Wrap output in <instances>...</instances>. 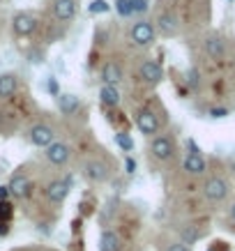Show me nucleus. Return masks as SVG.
Listing matches in <instances>:
<instances>
[{
  "mask_svg": "<svg viewBox=\"0 0 235 251\" xmlns=\"http://www.w3.org/2000/svg\"><path fill=\"white\" fill-rule=\"evenodd\" d=\"M228 182L221 177V175H212V177H208L203 184V196L210 201V203H221V201H226L228 198Z\"/></svg>",
  "mask_w": 235,
  "mask_h": 251,
  "instance_id": "obj_1",
  "label": "nucleus"
},
{
  "mask_svg": "<svg viewBox=\"0 0 235 251\" xmlns=\"http://www.w3.org/2000/svg\"><path fill=\"white\" fill-rule=\"evenodd\" d=\"M150 152L157 161H171L175 154V143L171 141V136H166V134H157L150 143Z\"/></svg>",
  "mask_w": 235,
  "mask_h": 251,
  "instance_id": "obj_2",
  "label": "nucleus"
},
{
  "mask_svg": "<svg viewBox=\"0 0 235 251\" xmlns=\"http://www.w3.org/2000/svg\"><path fill=\"white\" fill-rule=\"evenodd\" d=\"M81 171H83V175L90 182H106L111 177V168H108L106 161L102 159H85Z\"/></svg>",
  "mask_w": 235,
  "mask_h": 251,
  "instance_id": "obj_3",
  "label": "nucleus"
},
{
  "mask_svg": "<svg viewBox=\"0 0 235 251\" xmlns=\"http://www.w3.org/2000/svg\"><path fill=\"white\" fill-rule=\"evenodd\" d=\"M28 138H30V143L37 145V148H49L51 143H55V131H53V127L39 122V125H32L30 127Z\"/></svg>",
  "mask_w": 235,
  "mask_h": 251,
  "instance_id": "obj_4",
  "label": "nucleus"
},
{
  "mask_svg": "<svg viewBox=\"0 0 235 251\" xmlns=\"http://www.w3.org/2000/svg\"><path fill=\"white\" fill-rule=\"evenodd\" d=\"M155 35H157V30L148 21H136L131 25V42L136 46H150L155 42Z\"/></svg>",
  "mask_w": 235,
  "mask_h": 251,
  "instance_id": "obj_5",
  "label": "nucleus"
},
{
  "mask_svg": "<svg viewBox=\"0 0 235 251\" xmlns=\"http://www.w3.org/2000/svg\"><path fill=\"white\" fill-rule=\"evenodd\" d=\"M138 76L148 85H157L164 81V69L157 60H143V65L138 67Z\"/></svg>",
  "mask_w": 235,
  "mask_h": 251,
  "instance_id": "obj_6",
  "label": "nucleus"
},
{
  "mask_svg": "<svg viewBox=\"0 0 235 251\" xmlns=\"http://www.w3.org/2000/svg\"><path fill=\"white\" fill-rule=\"evenodd\" d=\"M12 28H14V32L19 37H28V35H32L37 30V19L32 14H28V12H19L12 19Z\"/></svg>",
  "mask_w": 235,
  "mask_h": 251,
  "instance_id": "obj_7",
  "label": "nucleus"
},
{
  "mask_svg": "<svg viewBox=\"0 0 235 251\" xmlns=\"http://www.w3.org/2000/svg\"><path fill=\"white\" fill-rule=\"evenodd\" d=\"M136 127L143 131L145 136L155 138V134L159 131V120H157V115L152 113L150 108H141L136 113Z\"/></svg>",
  "mask_w": 235,
  "mask_h": 251,
  "instance_id": "obj_8",
  "label": "nucleus"
},
{
  "mask_svg": "<svg viewBox=\"0 0 235 251\" xmlns=\"http://www.w3.org/2000/svg\"><path fill=\"white\" fill-rule=\"evenodd\" d=\"M69 187H72V180H69V177L53 180V182L46 184V198H49L51 203H62V201L69 196Z\"/></svg>",
  "mask_w": 235,
  "mask_h": 251,
  "instance_id": "obj_9",
  "label": "nucleus"
},
{
  "mask_svg": "<svg viewBox=\"0 0 235 251\" xmlns=\"http://www.w3.org/2000/svg\"><path fill=\"white\" fill-rule=\"evenodd\" d=\"M46 159L51 161V164H55V166H62V164H67L69 157H72V150H69L67 143H62V141H55V143H51L49 148H46Z\"/></svg>",
  "mask_w": 235,
  "mask_h": 251,
  "instance_id": "obj_10",
  "label": "nucleus"
},
{
  "mask_svg": "<svg viewBox=\"0 0 235 251\" xmlns=\"http://www.w3.org/2000/svg\"><path fill=\"white\" fill-rule=\"evenodd\" d=\"M191 145V152L187 154V159H184V171L189 175H203L205 168H208V161H205V157L201 154V150H196V145Z\"/></svg>",
  "mask_w": 235,
  "mask_h": 251,
  "instance_id": "obj_11",
  "label": "nucleus"
},
{
  "mask_svg": "<svg viewBox=\"0 0 235 251\" xmlns=\"http://www.w3.org/2000/svg\"><path fill=\"white\" fill-rule=\"evenodd\" d=\"M157 30H159L164 37H173V35H178V30H180L178 16H175L173 12H159V16H157Z\"/></svg>",
  "mask_w": 235,
  "mask_h": 251,
  "instance_id": "obj_12",
  "label": "nucleus"
},
{
  "mask_svg": "<svg viewBox=\"0 0 235 251\" xmlns=\"http://www.w3.org/2000/svg\"><path fill=\"white\" fill-rule=\"evenodd\" d=\"M9 194L14 198H28L30 196V191H32V182L26 177L23 173H16L12 180H9Z\"/></svg>",
  "mask_w": 235,
  "mask_h": 251,
  "instance_id": "obj_13",
  "label": "nucleus"
},
{
  "mask_svg": "<svg viewBox=\"0 0 235 251\" xmlns=\"http://www.w3.org/2000/svg\"><path fill=\"white\" fill-rule=\"evenodd\" d=\"M78 12L76 0H53V14L58 21H72Z\"/></svg>",
  "mask_w": 235,
  "mask_h": 251,
  "instance_id": "obj_14",
  "label": "nucleus"
},
{
  "mask_svg": "<svg viewBox=\"0 0 235 251\" xmlns=\"http://www.w3.org/2000/svg\"><path fill=\"white\" fill-rule=\"evenodd\" d=\"M122 249V240L120 235L111 228H104L99 235V251H120Z\"/></svg>",
  "mask_w": 235,
  "mask_h": 251,
  "instance_id": "obj_15",
  "label": "nucleus"
},
{
  "mask_svg": "<svg viewBox=\"0 0 235 251\" xmlns=\"http://www.w3.org/2000/svg\"><path fill=\"white\" fill-rule=\"evenodd\" d=\"M205 53L210 55L212 60H221L226 55V42L219 35H210V37L205 39Z\"/></svg>",
  "mask_w": 235,
  "mask_h": 251,
  "instance_id": "obj_16",
  "label": "nucleus"
},
{
  "mask_svg": "<svg viewBox=\"0 0 235 251\" xmlns=\"http://www.w3.org/2000/svg\"><path fill=\"white\" fill-rule=\"evenodd\" d=\"M19 88V78L16 74H0V99L12 97Z\"/></svg>",
  "mask_w": 235,
  "mask_h": 251,
  "instance_id": "obj_17",
  "label": "nucleus"
},
{
  "mask_svg": "<svg viewBox=\"0 0 235 251\" xmlns=\"http://www.w3.org/2000/svg\"><path fill=\"white\" fill-rule=\"evenodd\" d=\"M78 106H81V101H78V97L76 95H58V108H60L65 115H74L76 111H78Z\"/></svg>",
  "mask_w": 235,
  "mask_h": 251,
  "instance_id": "obj_18",
  "label": "nucleus"
},
{
  "mask_svg": "<svg viewBox=\"0 0 235 251\" xmlns=\"http://www.w3.org/2000/svg\"><path fill=\"white\" fill-rule=\"evenodd\" d=\"M102 76H104V85H115L122 81V69L118 62H106V67L102 72Z\"/></svg>",
  "mask_w": 235,
  "mask_h": 251,
  "instance_id": "obj_19",
  "label": "nucleus"
},
{
  "mask_svg": "<svg viewBox=\"0 0 235 251\" xmlns=\"http://www.w3.org/2000/svg\"><path fill=\"white\" fill-rule=\"evenodd\" d=\"M99 99H102L104 106H118L120 104V90L115 85H104L99 90Z\"/></svg>",
  "mask_w": 235,
  "mask_h": 251,
  "instance_id": "obj_20",
  "label": "nucleus"
},
{
  "mask_svg": "<svg viewBox=\"0 0 235 251\" xmlns=\"http://www.w3.org/2000/svg\"><path fill=\"white\" fill-rule=\"evenodd\" d=\"M14 217V207H12V203L9 201H0V221H7Z\"/></svg>",
  "mask_w": 235,
  "mask_h": 251,
  "instance_id": "obj_21",
  "label": "nucleus"
},
{
  "mask_svg": "<svg viewBox=\"0 0 235 251\" xmlns=\"http://www.w3.org/2000/svg\"><path fill=\"white\" fill-rule=\"evenodd\" d=\"M115 141H118V145H120L125 152H129V150L134 148V141H131V136H129V134H125V131H120V134L115 136Z\"/></svg>",
  "mask_w": 235,
  "mask_h": 251,
  "instance_id": "obj_22",
  "label": "nucleus"
},
{
  "mask_svg": "<svg viewBox=\"0 0 235 251\" xmlns=\"http://www.w3.org/2000/svg\"><path fill=\"white\" fill-rule=\"evenodd\" d=\"M118 12L120 16H129L134 12V5H131V0H118Z\"/></svg>",
  "mask_w": 235,
  "mask_h": 251,
  "instance_id": "obj_23",
  "label": "nucleus"
},
{
  "mask_svg": "<svg viewBox=\"0 0 235 251\" xmlns=\"http://www.w3.org/2000/svg\"><path fill=\"white\" fill-rule=\"evenodd\" d=\"M164 251H191V247H189V244H184V242H182V240H180V242L168 244V247H166V249H164Z\"/></svg>",
  "mask_w": 235,
  "mask_h": 251,
  "instance_id": "obj_24",
  "label": "nucleus"
},
{
  "mask_svg": "<svg viewBox=\"0 0 235 251\" xmlns=\"http://www.w3.org/2000/svg\"><path fill=\"white\" fill-rule=\"evenodd\" d=\"M131 5H134V12H143L148 7V0H131Z\"/></svg>",
  "mask_w": 235,
  "mask_h": 251,
  "instance_id": "obj_25",
  "label": "nucleus"
},
{
  "mask_svg": "<svg viewBox=\"0 0 235 251\" xmlns=\"http://www.w3.org/2000/svg\"><path fill=\"white\" fill-rule=\"evenodd\" d=\"M108 5L106 2H104V0H97V2H95V5H92V12H104V9H106Z\"/></svg>",
  "mask_w": 235,
  "mask_h": 251,
  "instance_id": "obj_26",
  "label": "nucleus"
},
{
  "mask_svg": "<svg viewBox=\"0 0 235 251\" xmlns=\"http://www.w3.org/2000/svg\"><path fill=\"white\" fill-rule=\"evenodd\" d=\"M9 196H12V194H9V187L7 184H2V187H0V201H7Z\"/></svg>",
  "mask_w": 235,
  "mask_h": 251,
  "instance_id": "obj_27",
  "label": "nucleus"
},
{
  "mask_svg": "<svg viewBox=\"0 0 235 251\" xmlns=\"http://www.w3.org/2000/svg\"><path fill=\"white\" fill-rule=\"evenodd\" d=\"M9 233V224L7 221H0V235H7Z\"/></svg>",
  "mask_w": 235,
  "mask_h": 251,
  "instance_id": "obj_28",
  "label": "nucleus"
},
{
  "mask_svg": "<svg viewBox=\"0 0 235 251\" xmlns=\"http://www.w3.org/2000/svg\"><path fill=\"white\" fill-rule=\"evenodd\" d=\"M224 115H226V111H224V108H219V111L214 108V111H212V118H224Z\"/></svg>",
  "mask_w": 235,
  "mask_h": 251,
  "instance_id": "obj_29",
  "label": "nucleus"
},
{
  "mask_svg": "<svg viewBox=\"0 0 235 251\" xmlns=\"http://www.w3.org/2000/svg\"><path fill=\"white\" fill-rule=\"evenodd\" d=\"M49 90H51V92H58V85H55V81H53V78L49 81Z\"/></svg>",
  "mask_w": 235,
  "mask_h": 251,
  "instance_id": "obj_30",
  "label": "nucleus"
},
{
  "mask_svg": "<svg viewBox=\"0 0 235 251\" xmlns=\"http://www.w3.org/2000/svg\"><path fill=\"white\" fill-rule=\"evenodd\" d=\"M231 219H233V221H235V205H233V207H231Z\"/></svg>",
  "mask_w": 235,
  "mask_h": 251,
  "instance_id": "obj_31",
  "label": "nucleus"
}]
</instances>
